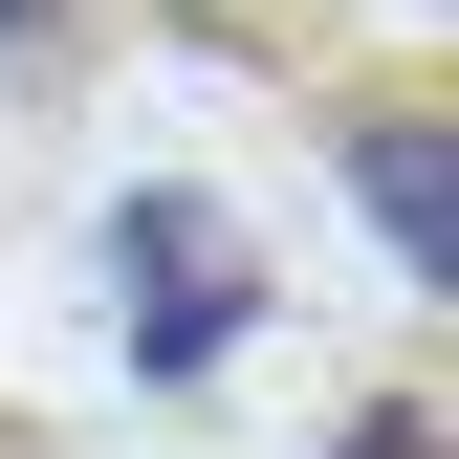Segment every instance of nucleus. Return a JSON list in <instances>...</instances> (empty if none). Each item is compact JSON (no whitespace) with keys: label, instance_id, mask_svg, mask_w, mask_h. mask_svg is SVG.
<instances>
[{"label":"nucleus","instance_id":"obj_4","mask_svg":"<svg viewBox=\"0 0 459 459\" xmlns=\"http://www.w3.org/2000/svg\"><path fill=\"white\" fill-rule=\"evenodd\" d=\"M44 22H66V0H0V66H22V44H44Z\"/></svg>","mask_w":459,"mask_h":459},{"label":"nucleus","instance_id":"obj_1","mask_svg":"<svg viewBox=\"0 0 459 459\" xmlns=\"http://www.w3.org/2000/svg\"><path fill=\"white\" fill-rule=\"evenodd\" d=\"M109 328H132V372H153V394H197V372L263 328L241 219H219V197H176V176H132V197H109Z\"/></svg>","mask_w":459,"mask_h":459},{"label":"nucleus","instance_id":"obj_3","mask_svg":"<svg viewBox=\"0 0 459 459\" xmlns=\"http://www.w3.org/2000/svg\"><path fill=\"white\" fill-rule=\"evenodd\" d=\"M351 459H459V437H437V394H372V416H351Z\"/></svg>","mask_w":459,"mask_h":459},{"label":"nucleus","instance_id":"obj_2","mask_svg":"<svg viewBox=\"0 0 459 459\" xmlns=\"http://www.w3.org/2000/svg\"><path fill=\"white\" fill-rule=\"evenodd\" d=\"M351 197H372L394 284H459V153H437V109H351Z\"/></svg>","mask_w":459,"mask_h":459}]
</instances>
